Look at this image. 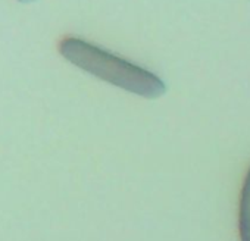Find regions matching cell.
<instances>
[{
	"label": "cell",
	"instance_id": "3957f363",
	"mask_svg": "<svg viewBox=\"0 0 250 241\" xmlns=\"http://www.w3.org/2000/svg\"><path fill=\"white\" fill-rule=\"evenodd\" d=\"M21 2H31V0H21Z\"/></svg>",
	"mask_w": 250,
	"mask_h": 241
},
{
	"label": "cell",
	"instance_id": "6da1fadb",
	"mask_svg": "<svg viewBox=\"0 0 250 241\" xmlns=\"http://www.w3.org/2000/svg\"><path fill=\"white\" fill-rule=\"evenodd\" d=\"M59 52L90 75L140 97L156 99L167 91L165 82L152 71L85 40L66 37L59 43Z\"/></svg>",
	"mask_w": 250,
	"mask_h": 241
},
{
	"label": "cell",
	"instance_id": "7a4b0ae2",
	"mask_svg": "<svg viewBox=\"0 0 250 241\" xmlns=\"http://www.w3.org/2000/svg\"><path fill=\"white\" fill-rule=\"evenodd\" d=\"M238 232H240V241H250V168L246 174V180L240 196Z\"/></svg>",
	"mask_w": 250,
	"mask_h": 241
}]
</instances>
